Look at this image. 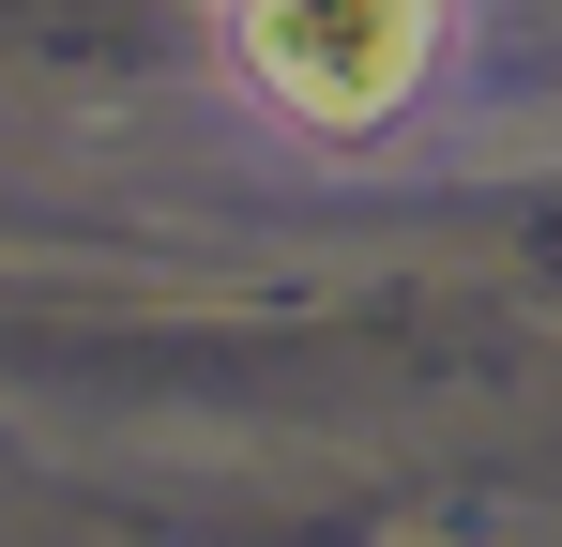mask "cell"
Returning a JSON list of instances; mask_svg holds the SVG:
<instances>
[{"label":"cell","mask_w":562,"mask_h":547,"mask_svg":"<svg viewBox=\"0 0 562 547\" xmlns=\"http://www.w3.org/2000/svg\"><path fill=\"white\" fill-rule=\"evenodd\" d=\"M441 62V0H244V77L304 137H380Z\"/></svg>","instance_id":"1"}]
</instances>
